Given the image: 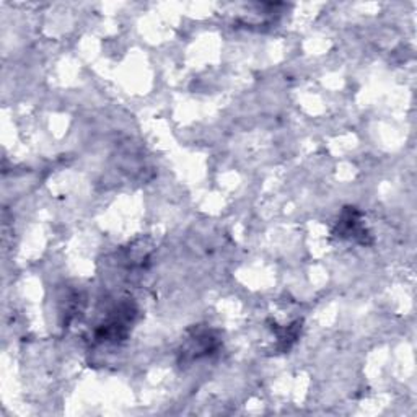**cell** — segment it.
<instances>
[{"label": "cell", "instance_id": "cell-1", "mask_svg": "<svg viewBox=\"0 0 417 417\" xmlns=\"http://www.w3.org/2000/svg\"><path fill=\"white\" fill-rule=\"evenodd\" d=\"M215 348L217 343L214 336H212L208 331H204V332H197L196 336H193V338L189 339L184 354H189L193 359H199L211 354V350H214Z\"/></svg>", "mask_w": 417, "mask_h": 417}]
</instances>
